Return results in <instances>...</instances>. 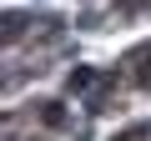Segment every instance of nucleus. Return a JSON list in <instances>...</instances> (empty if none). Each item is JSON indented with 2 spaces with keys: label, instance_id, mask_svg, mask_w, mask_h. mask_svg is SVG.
<instances>
[{
  "label": "nucleus",
  "instance_id": "f257e3e1",
  "mask_svg": "<svg viewBox=\"0 0 151 141\" xmlns=\"http://www.w3.org/2000/svg\"><path fill=\"white\" fill-rule=\"evenodd\" d=\"M141 86H151V60H146V65H141Z\"/></svg>",
  "mask_w": 151,
  "mask_h": 141
}]
</instances>
